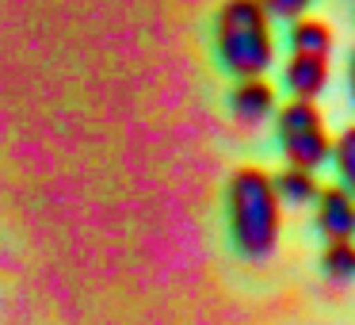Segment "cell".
I'll list each match as a JSON object with an SVG mask.
<instances>
[{"mask_svg": "<svg viewBox=\"0 0 355 325\" xmlns=\"http://www.w3.org/2000/svg\"><path fill=\"white\" fill-rule=\"evenodd\" d=\"M230 230L233 245L248 260H263L279 241V199L271 192V176L260 169H241L230 180Z\"/></svg>", "mask_w": 355, "mask_h": 325, "instance_id": "1", "label": "cell"}, {"mask_svg": "<svg viewBox=\"0 0 355 325\" xmlns=\"http://www.w3.org/2000/svg\"><path fill=\"white\" fill-rule=\"evenodd\" d=\"M218 58L241 81L263 77L271 65V27L256 0H225L218 12Z\"/></svg>", "mask_w": 355, "mask_h": 325, "instance_id": "2", "label": "cell"}, {"mask_svg": "<svg viewBox=\"0 0 355 325\" xmlns=\"http://www.w3.org/2000/svg\"><path fill=\"white\" fill-rule=\"evenodd\" d=\"M279 142H283V153L291 161L286 169H302V172H313L332 153V138L324 134V126H306V131L279 134Z\"/></svg>", "mask_w": 355, "mask_h": 325, "instance_id": "3", "label": "cell"}, {"mask_svg": "<svg viewBox=\"0 0 355 325\" xmlns=\"http://www.w3.org/2000/svg\"><path fill=\"white\" fill-rule=\"evenodd\" d=\"M317 226L329 241H347L355 230V207L347 188H324L317 192Z\"/></svg>", "mask_w": 355, "mask_h": 325, "instance_id": "4", "label": "cell"}, {"mask_svg": "<svg viewBox=\"0 0 355 325\" xmlns=\"http://www.w3.org/2000/svg\"><path fill=\"white\" fill-rule=\"evenodd\" d=\"M230 108H233V115H237L241 126H260L263 119L275 111V88H271L263 77L241 81V85L233 88Z\"/></svg>", "mask_w": 355, "mask_h": 325, "instance_id": "5", "label": "cell"}, {"mask_svg": "<svg viewBox=\"0 0 355 325\" xmlns=\"http://www.w3.org/2000/svg\"><path fill=\"white\" fill-rule=\"evenodd\" d=\"M283 85L291 88V100H309L313 103V96H321L324 85H329V62L294 54L291 62H286V69H283Z\"/></svg>", "mask_w": 355, "mask_h": 325, "instance_id": "6", "label": "cell"}, {"mask_svg": "<svg viewBox=\"0 0 355 325\" xmlns=\"http://www.w3.org/2000/svg\"><path fill=\"white\" fill-rule=\"evenodd\" d=\"M291 50H294V54H302V58H321V62H329V50H332L329 24H321V19H294Z\"/></svg>", "mask_w": 355, "mask_h": 325, "instance_id": "7", "label": "cell"}, {"mask_svg": "<svg viewBox=\"0 0 355 325\" xmlns=\"http://www.w3.org/2000/svg\"><path fill=\"white\" fill-rule=\"evenodd\" d=\"M271 192H275L279 203H309V199H317V180H313V172L283 169L279 176H271Z\"/></svg>", "mask_w": 355, "mask_h": 325, "instance_id": "8", "label": "cell"}, {"mask_svg": "<svg viewBox=\"0 0 355 325\" xmlns=\"http://www.w3.org/2000/svg\"><path fill=\"white\" fill-rule=\"evenodd\" d=\"M324 272H329L336 283H347V279L355 276V249H352V241H332V245L324 249Z\"/></svg>", "mask_w": 355, "mask_h": 325, "instance_id": "9", "label": "cell"}, {"mask_svg": "<svg viewBox=\"0 0 355 325\" xmlns=\"http://www.w3.org/2000/svg\"><path fill=\"white\" fill-rule=\"evenodd\" d=\"M336 157V169H340V180L344 184H352L355 180V131H344L336 142H332V153Z\"/></svg>", "mask_w": 355, "mask_h": 325, "instance_id": "10", "label": "cell"}, {"mask_svg": "<svg viewBox=\"0 0 355 325\" xmlns=\"http://www.w3.org/2000/svg\"><path fill=\"white\" fill-rule=\"evenodd\" d=\"M263 8V16H275V19H302V12L313 4V0H256Z\"/></svg>", "mask_w": 355, "mask_h": 325, "instance_id": "11", "label": "cell"}]
</instances>
